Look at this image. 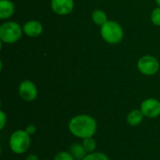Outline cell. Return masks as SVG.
<instances>
[{"label":"cell","instance_id":"1","mask_svg":"<svg viewBox=\"0 0 160 160\" xmlns=\"http://www.w3.org/2000/svg\"><path fill=\"white\" fill-rule=\"evenodd\" d=\"M68 128L74 137L83 140L95 136L98 130V122L92 115L78 114L69 120Z\"/></svg>","mask_w":160,"mask_h":160},{"label":"cell","instance_id":"2","mask_svg":"<svg viewBox=\"0 0 160 160\" xmlns=\"http://www.w3.org/2000/svg\"><path fill=\"white\" fill-rule=\"evenodd\" d=\"M31 145V136L24 129L13 131L8 140L10 150L16 155H22L28 151Z\"/></svg>","mask_w":160,"mask_h":160},{"label":"cell","instance_id":"3","mask_svg":"<svg viewBox=\"0 0 160 160\" xmlns=\"http://www.w3.org/2000/svg\"><path fill=\"white\" fill-rule=\"evenodd\" d=\"M100 35L105 42L111 45L118 44L124 38L122 26L115 21H108L100 26Z\"/></svg>","mask_w":160,"mask_h":160},{"label":"cell","instance_id":"4","mask_svg":"<svg viewBox=\"0 0 160 160\" xmlns=\"http://www.w3.org/2000/svg\"><path fill=\"white\" fill-rule=\"evenodd\" d=\"M22 27L16 22H7L0 26V40L7 44L17 42L22 35Z\"/></svg>","mask_w":160,"mask_h":160},{"label":"cell","instance_id":"5","mask_svg":"<svg viewBox=\"0 0 160 160\" xmlns=\"http://www.w3.org/2000/svg\"><path fill=\"white\" fill-rule=\"evenodd\" d=\"M138 69L145 76H153L160 70L158 60L153 55H143L138 60Z\"/></svg>","mask_w":160,"mask_h":160},{"label":"cell","instance_id":"6","mask_svg":"<svg viewBox=\"0 0 160 160\" xmlns=\"http://www.w3.org/2000/svg\"><path fill=\"white\" fill-rule=\"evenodd\" d=\"M18 91H19L20 98L26 102L34 101L38 98V95L36 84L30 80H24L21 82L19 84Z\"/></svg>","mask_w":160,"mask_h":160},{"label":"cell","instance_id":"7","mask_svg":"<svg viewBox=\"0 0 160 160\" xmlns=\"http://www.w3.org/2000/svg\"><path fill=\"white\" fill-rule=\"evenodd\" d=\"M140 109L145 117L157 118L160 115V101L154 98H146L142 102Z\"/></svg>","mask_w":160,"mask_h":160},{"label":"cell","instance_id":"8","mask_svg":"<svg viewBox=\"0 0 160 160\" xmlns=\"http://www.w3.org/2000/svg\"><path fill=\"white\" fill-rule=\"evenodd\" d=\"M74 0H51V8L57 15H68L74 8Z\"/></svg>","mask_w":160,"mask_h":160},{"label":"cell","instance_id":"9","mask_svg":"<svg viewBox=\"0 0 160 160\" xmlns=\"http://www.w3.org/2000/svg\"><path fill=\"white\" fill-rule=\"evenodd\" d=\"M23 33L30 38H37L43 32V26L40 22L37 20L27 21L22 26Z\"/></svg>","mask_w":160,"mask_h":160},{"label":"cell","instance_id":"10","mask_svg":"<svg viewBox=\"0 0 160 160\" xmlns=\"http://www.w3.org/2000/svg\"><path fill=\"white\" fill-rule=\"evenodd\" d=\"M15 12V5L10 0H0V19L10 18Z\"/></svg>","mask_w":160,"mask_h":160},{"label":"cell","instance_id":"11","mask_svg":"<svg viewBox=\"0 0 160 160\" xmlns=\"http://www.w3.org/2000/svg\"><path fill=\"white\" fill-rule=\"evenodd\" d=\"M144 115L141 109H135L130 111L127 115V122L131 127H137L141 125L144 119Z\"/></svg>","mask_w":160,"mask_h":160},{"label":"cell","instance_id":"12","mask_svg":"<svg viewBox=\"0 0 160 160\" xmlns=\"http://www.w3.org/2000/svg\"><path fill=\"white\" fill-rule=\"evenodd\" d=\"M69 153L74 157V158L76 160H82L88 155V153L84 149L82 143H79V142L73 143L70 146Z\"/></svg>","mask_w":160,"mask_h":160},{"label":"cell","instance_id":"13","mask_svg":"<svg viewBox=\"0 0 160 160\" xmlns=\"http://www.w3.org/2000/svg\"><path fill=\"white\" fill-rule=\"evenodd\" d=\"M92 20L94 22L95 24L102 26L105 22H107L108 17L105 11L101 10V9H95L92 13Z\"/></svg>","mask_w":160,"mask_h":160},{"label":"cell","instance_id":"14","mask_svg":"<svg viewBox=\"0 0 160 160\" xmlns=\"http://www.w3.org/2000/svg\"><path fill=\"white\" fill-rule=\"evenodd\" d=\"M82 145L84 147V149L86 150V152L88 154L94 153L96 152L97 149V141L94 139V137H90V138H86L82 140Z\"/></svg>","mask_w":160,"mask_h":160},{"label":"cell","instance_id":"15","mask_svg":"<svg viewBox=\"0 0 160 160\" xmlns=\"http://www.w3.org/2000/svg\"><path fill=\"white\" fill-rule=\"evenodd\" d=\"M82 160H110L109 157L102 152H94L88 154Z\"/></svg>","mask_w":160,"mask_h":160},{"label":"cell","instance_id":"16","mask_svg":"<svg viewBox=\"0 0 160 160\" xmlns=\"http://www.w3.org/2000/svg\"><path fill=\"white\" fill-rule=\"evenodd\" d=\"M53 160H76L74 157L67 151H60L55 154Z\"/></svg>","mask_w":160,"mask_h":160},{"label":"cell","instance_id":"17","mask_svg":"<svg viewBox=\"0 0 160 160\" xmlns=\"http://www.w3.org/2000/svg\"><path fill=\"white\" fill-rule=\"evenodd\" d=\"M151 21L155 25L160 26V7L156 8L152 11V13H151Z\"/></svg>","mask_w":160,"mask_h":160},{"label":"cell","instance_id":"18","mask_svg":"<svg viewBox=\"0 0 160 160\" xmlns=\"http://www.w3.org/2000/svg\"><path fill=\"white\" fill-rule=\"evenodd\" d=\"M7 121H8V117L7 114L5 113L4 111H0V129L3 130L5 126L7 125Z\"/></svg>","mask_w":160,"mask_h":160},{"label":"cell","instance_id":"19","mask_svg":"<svg viewBox=\"0 0 160 160\" xmlns=\"http://www.w3.org/2000/svg\"><path fill=\"white\" fill-rule=\"evenodd\" d=\"M24 130H25L30 136H32V135H34V134L36 133V131H37V127H36L35 125H33V124H30V125H28V126L25 127Z\"/></svg>","mask_w":160,"mask_h":160},{"label":"cell","instance_id":"20","mask_svg":"<svg viewBox=\"0 0 160 160\" xmlns=\"http://www.w3.org/2000/svg\"><path fill=\"white\" fill-rule=\"evenodd\" d=\"M25 160H39L38 157L35 154H29L26 158H25Z\"/></svg>","mask_w":160,"mask_h":160},{"label":"cell","instance_id":"21","mask_svg":"<svg viewBox=\"0 0 160 160\" xmlns=\"http://www.w3.org/2000/svg\"><path fill=\"white\" fill-rule=\"evenodd\" d=\"M156 1V3L158 5V7H160V0H155Z\"/></svg>","mask_w":160,"mask_h":160},{"label":"cell","instance_id":"22","mask_svg":"<svg viewBox=\"0 0 160 160\" xmlns=\"http://www.w3.org/2000/svg\"><path fill=\"white\" fill-rule=\"evenodd\" d=\"M44 160H50V159H44Z\"/></svg>","mask_w":160,"mask_h":160},{"label":"cell","instance_id":"23","mask_svg":"<svg viewBox=\"0 0 160 160\" xmlns=\"http://www.w3.org/2000/svg\"><path fill=\"white\" fill-rule=\"evenodd\" d=\"M100 1H103V0H100Z\"/></svg>","mask_w":160,"mask_h":160},{"label":"cell","instance_id":"24","mask_svg":"<svg viewBox=\"0 0 160 160\" xmlns=\"http://www.w3.org/2000/svg\"><path fill=\"white\" fill-rule=\"evenodd\" d=\"M159 73H160V70H159Z\"/></svg>","mask_w":160,"mask_h":160}]
</instances>
